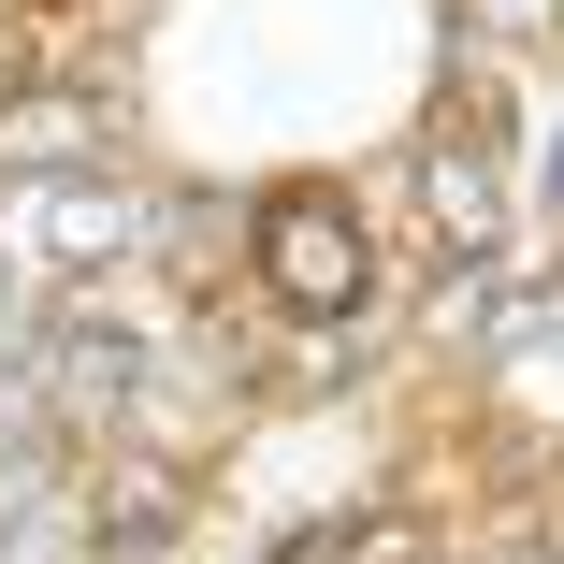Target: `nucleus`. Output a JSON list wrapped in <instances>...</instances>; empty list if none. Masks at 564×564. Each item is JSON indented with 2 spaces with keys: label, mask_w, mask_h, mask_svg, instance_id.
I'll return each instance as SVG.
<instances>
[{
  "label": "nucleus",
  "mask_w": 564,
  "mask_h": 564,
  "mask_svg": "<svg viewBox=\"0 0 564 564\" xmlns=\"http://www.w3.org/2000/svg\"><path fill=\"white\" fill-rule=\"evenodd\" d=\"M247 275H261V304H290V318H362V304H377V247H362V217L333 203V188H275V203L247 217Z\"/></svg>",
  "instance_id": "1"
}]
</instances>
